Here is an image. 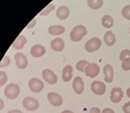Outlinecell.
Here are the masks:
<instances>
[{
  "mask_svg": "<svg viewBox=\"0 0 130 113\" xmlns=\"http://www.w3.org/2000/svg\"><path fill=\"white\" fill-rule=\"evenodd\" d=\"M87 34H88L87 28L84 25H76L72 29V31L70 34V39L73 42H79Z\"/></svg>",
  "mask_w": 130,
  "mask_h": 113,
  "instance_id": "1",
  "label": "cell"
},
{
  "mask_svg": "<svg viewBox=\"0 0 130 113\" xmlns=\"http://www.w3.org/2000/svg\"><path fill=\"white\" fill-rule=\"evenodd\" d=\"M20 92V88L17 84L10 83L8 84L4 90L5 95L11 100H13L17 98Z\"/></svg>",
  "mask_w": 130,
  "mask_h": 113,
  "instance_id": "2",
  "label": "cell"
},
{
  "mask_svg": "<svg viewBox=\"0 0 130 113\" xmlns=\"http://www.w3.org/2000/svg\"><path fill=\"white\" fill-rule=\"evenodd\" d=\"M102 46L101 39L98 37H93L88 40L85 45V49L89 53L94 52L100 49Z\"/></svg>",
  "mask_w": 130,
  "mask_h": 113,
  "instance_id": "3",
  "label": "cell"
},
{
  "mask_svg": "<svg viewBox=\"0 0 130 113\" xmlns=\"http://www.w3.org/2000/svg\"><path fill=\"white\" fill-rule=\"evenodd\" d=\"M23 107L26 110L32 112L37 110L40 106L39 102L37 99L31 98V97H26L23 101Z\"/></svg>",
  "mask_w": 130,
  "mask_h": 113,
  "instance_id": "4",
  "label": "cell"
},
{
  "mask_svg": "<svg viewBox=\"0 0 130 113\" xmlns=\"http://www.w3.org/2000/svg\"><path fill=\"white\" fill-rule=\"evenodd\" d=\"M28 87L32 92H40L44 87V83L42 80L37 77L31 78L28 82Z\"/></svg>",
  "mask_w": 130,
  "mask_h": 113,
  "instance_id": "5",
  "label": "cell"
},
{
  "mask_svg": "<svg viewBox=\"0 0 130 113\" xmlns=\"http://www.w3.org/2000/svg\"><path fill=\"white\" fill-rule=\"evenodd\" d=\"M91 91L96 95H103L106 91V86L103 82L95 80L91 85Z\"/></svg>",
  "mask_w": 130,
  "mask_h": 113,
  "instance_id": "6",
  "label": "cell"
},
{
  "mask_svg": "<svg viewBox=\"0 0 130 113\" xmlns=\"http://www.w3.org/2000/svg\"><path fill=\"white\" fill-rule=\"evenodd\" d=\"M42 76L43 80L47 82L49 84L54 85L58 81V77L55 75V74L52 72V70L49 69H46L42 72Z\"/></svg>",
  "mask_w": 130,
  "mask_h": 113,
  "instance_id": "7",
  "label": "cell"
},
{
  "mask_svg": "<svg viewBox=\"0 0 130 113\" xmlns=\"http://www.w3.org/2000/svg\"><path fill=\"white\" fill-rule=\"evenodd\" d=\"M14 58L16 60V64L17 66L20 69H25L26 67L28 66V59L26 57V56L21 53V52H18L14 55Z\"/></svg>",
  "mask_w": 130,
  "mask_h": 113,
  "instance_id": "8",
  "label": "cell"
},
{
  "mask_svg": "<svg viewBox=\"0 0 130 113\" xmlns=\"http://www.w3.org/2000/svg\"><path fill=\"white\" fill-rule=\"evenodd\" d=\"M85 72L88 77L93 78L100 74V66L96 63H89L85 68Z\"/></svg>",
  "mask_w": 130,
  "mask_h": 113,
  "instance_id": "9",
  "label": "cell"
},
{
  "mask_svg": "<svg viewBox=\"0 0 130 113\" xmlns=\"http://www.w3.org/2000/svg\"><path fill=\"white\" fill-rule=\"evenodd\" d=\"M47 98L53 106H59L63 103L62 97L55 92H49L47 95Z\"/></svg>",
  "mask_w": 130,
  "mask_h": 113,
  "instance_id": "10",
  "label": "cell"
},
{
  "mask_svg": "<svg viewBox=\"0 0 130 113\" xmlns=\"http://www.w3.org/2000/svg\"><path fill=\"white\" fill-rule=\"evenodd\" d=\"M123 96V92L122 89L119 87H115L112 88L110 95V100L115 103H118L122 101Z\"/></svg>",
  "mask_w": 130,
  "mask_h": 113,
  "instance_id": "11",
  "label": "cell"
},
{
  "mask_svg": "<svg viewBox=\"0 0 130 113\" xmlns=\"http://www.w3.org/2000/svg\"><path fill=\"white\" fill-rule=\"evenodd\" d=\"M73 88L74 92L77 95H81L84 92L85 89V83L81 77H76L74 78L73 83Z\"/></svg>",
  "mask_w": 130,
  "mask_h": 113,
  "instance_id": "12",
  "label": "cell"
},
{
  "mask_svg": "<svg viewBox=\"0 0 130 113\" xmlns=\"http://www.w3.org/2000/svg\"><path fill=\"white\" fill-rule=\"evenodd\" d=\"M50 46L53 51L60 52L62 51L64 49V42L61 38H55L50 42Z\"/></svg>",
  "mask_w": 130,
  "mask_h": 113,
  "instance_id": "13",
  "label": "cell"
},
{
  "mask_svg": "<svg viewBox=\"0 0 130 113\" xmlns=\"http://www.w3.org/2000/svg\"><path fill=\"white\" fill-rule=\"evenodd\" d=\"M103 72L105 75L104 80L106 83H111L114 80V69L111 65L107 64L103 68Z\"/></svg>",
  "mask_w": 130,
  "mask_h": 113,
  "instance_id": "14",
  "label": "cell"
},
{
  "mask_svg": "<svg viewBox=\"0 0 130 113\" xmlns=\"http://www.w3.org/2000/svg\"><path fill=\"white\" fill-rule=\"evenodd\" d=\"M30 53L35 57H43L46 54V49L44 46L37 44V45L33 46L31 48Z\"/></svg>",
  "mask_w": 130,
  "mask_h": 113,
  "instance_id": "15",
  "label": "cell"
},
{
  "mask_svg": "<svg viewBox=\"0 0 130 113\" xmlns=\"http://www.w3.org/2000/svg\"><path fill=\"white\" fill-rule=\"evenodd\" d=\"M70 9L67 6H61L56 11V16L59 19L64 20L70 15Z\"/></svg>",
  "mask_w": 130,
  "mask_h": 113,
  "instance_id": "16",
  "label": "cell"
},
{
  "mask_svg": "<svg viewBox=\"0 0 130 113\" xmlns=\"http://www.w3.org/2000/svg\"><path fill=\"white\" fill-rule=\"evenodd\" d=\"M73 69L70 65H67L64 66L62 71V80L64 82H69L73 77Z\"/></svg>",
  "mask_w": 130,
  "mask_h": 113,
  "instance_id": "17",
  "label": "cell"
},
{
  "mask_svg": "<svg viewBox=\"0 0 130 113\" xmlns=\"http://www.w3.org/2000/svg\"><path fill=\"white\" fill-rule=\"evenodd\" d=\"M64 27L60 25H52V26L49 27V28H48V32L50 33V34L54 35V36H58V35L62 34L63 33H64Z\"/></svg>",
  "mask_w": 130,
  "mask_h": 113,
  "instance_id": "18",
  "label": "cell"
},
{
  "mask_svg": "<svg viewBox=\"0 0 130 113\" xmlns=\"http://www.w3.org/2000/svg\"><path fill=\"white\" fill-rule=\"evenodd\" d=\"M26 42H27V39L23 35H20L13 43V47L15 49L20 50L23 49Z\"/></svg>",
  "mask_w": 130,
  "mask_h": 113,
  "instance_id": "19",
  "label": "cell"
},
{
  "mask_svg": "<svg viewBox=\"0 0 130 113\" xmlns=\"http://www.w3.org/2000/svg\"><path fill=\"white\" fill-rule=\"evenodd\" d=\"M104 41L105 43L108 46H112L115 44L116 42V37L114 33L112 31H108L104 35Z\"/></svg>",
  "mask_w": 130,
  "mask_h": 113,
  "instance_id": "20",
  "label": "cell"
},
{
  "mask_svg": "<svg viewBox=\"0 0 130 113\" xmlns=\"http://www.w3.org/2000/svg\"><path fill=\"white\" fill-rule=\"evenodd\" d=\"M102 25L106 28H110L114 25V19L109 15H105L102 18Z\"/></svg>",
  "mask_w": 130,
  "mask_h": 113,
  "instance_id": "21",
  "label": "cell"
},
{
  "mask_svg": "<svg viewBox=\"0 0 130 113\" xmlns=\"http://www.w3.org/2000/svg\"><path fill=\"white\" fill-rule=\"evenodd\" d=\"M87 2L88 6L93 10H97L103 5V1L102 0H88Z\"/></svg>",
  "mask_w": 130,
  "mask_h": 113,
  "instance_id": "22",
  "label": "cell"
},
{
  "mask_svg": "<svg viewBox=\"0 0 130 113\" xmlns=\"http://www.w3.org/2000/svg\"><path fill=\"white\" fill-rule=\"evenodd\" d=\"M89 63L87 60H80L78 61V63H76V69L79 71V72H84L85 70V68L87 67V65H88Z\"/></svg>",
  "mask_w": 130,
  "mask_h": 113,
  "instance_id": "23",
  "label": "cell"
},
{
  "mask_svg": "<svg viewBox=\"0 0 130 113\" xmlns=\"http://www.w3.org/2000/svg\"><path fill=\"white\" fill-rule=\"evenodd\" d=\"M55 8V6L54 5H52V4H50V5H49L46 8H45L40 12V16H47L51 11H54Z\"/></svg>",
  "mask_w": 130,
  "mask_h": 113,
  "instance_id": "24",
  "label": "cell"
},
{
  "mask_svg": "<svg viewBox=\"0 0 130 113\" xmlns=\"http://www.w3.org/2000/svg\"><path fill=\"white\" fill-rule=\"evenodd\" d=\"M130 58V50L129 49H124V50L121 51V52L120 53V60L123 62V60Z\"/></svg>",
  "mask_w": 130,
  "mask_h": 113,
  "instance_id": "25",
  "label": "cell"
},
{
  "mask_svg": "<svg viewBox=\"0 0 130 113\" xmlns=\"http://www.w3.org/2000/svg\"><path fill=\"white\" fill-rule=\"evenodd\" d=\"M122 15L125 19L130 20V5L123 7L122 9Z\"/></svg>",
  "mask_w": 130,
  "mask_h": 113,
  "instance_id": "26",
  "label": "cell"
},
{
  "mask_svg": "<svg viewBox=\"0 0 130 113\" xmlns=\"http://www.w3.org/2000/svg\"><path fill=\"white\" fill-rule=\"evenodd\" d=\"M8 80V77L7 75L5 72L3 71H1L0 72V86H2L5 85V83L7 82Z\"/></svg>",
  "mask_w": 130,
  "mask_h": 113,
  "instance_id": "27",
  "label": "cell"
},
{
  "mask_svg": "<svg viewBox=\"0 0 130 113\" xmlns=\"http://www.w3.org/2000/svg\"><path fill=\"white\" fill-rule=\"evenodd\" d=\"M122 69L124 71H129L130 70V58L126 59L122 62Z\"/></svg>",
  "mask_w": 130,
  "mask_h": 113,
  "instance_id": "28",
  "label": "cell"
},
{
  "mask_svg": "<svg viewBox=\"0 0 130 113\" xmlns=\"http://www.w3.org/2000/svg\"><path fill=\"white\" fill-rule=\"evenodd\" d=\"M10 63H11V59H10V57H9L8 56H5V57H3L2 60L1 61V65H0V66H1V68L6 67V66H8V65L10 64Z\"/></svg>",
  "mask_w": 130,
  "mask_h": 113,
  "instance_id": "29",
  "label": "cell"
},
{
  "mask_svg": "<svg viewBox=\"0 0 130 113\" xmlns=\"http://www.w3.org/2000/svg\"><path fill=\"white\" fill-rule=\"evenodd\" d=\"M122 109L124 113H130V102H127L126 103H125L123 106Z\"/></svg>",
  "mask_w": 130,
  "mask_h": 113,
  "instance_id": "30",
  "label": "cell"
},
{
  "mask_svg": "<svg viewBox=\"0 0 130 113\" xmlns=\"http://www.w3.org/2000/svg\"><path fill=\"white\" fill-rule=\"evenodd\" d=\"M88 113H100V109L98 107H93L89 110Z\"/></svg>",
  "mask_w": 130,
  "mask_h": 113,
  "instance_id": "31",
  "label": "cell"
},
{
  "mask_svg": "<svg viewBox=\"0 0 130 113\" xmlns=\"http://www.w3.org/2000/svg\"><path fill=\"white\" fill-rule=\"evenodd\" d=\"M102 113H115V111L111 108H105L103 110Z\"/></svg>",
  "mask_w": 130,
  "mask_h": 113,
  "instance_id": "32",
  "label": "cell"
},
{
  "mask_svg": "<svg viewBox=\"0 0 130 113\" xmlns=\"http://www.w3.org/2000/svg\"><path fill=\"white\" fill-rule=\"evenodd\" d=\"M35 24H36V19H33V20L31 21V22L30 24H28V26H27V28H31L35 27Z\"/></svg>",
  "mask_w": 130,
  "mask_h": 113,
  "instance_id": "33",
  "label": "cell"
},
{
  "mask_svg": "<svg viewBox=\"0 0 130 113\" xmlns=\"http://www.w3.org/2000/svg\"><path fill=\"white\" fill-rule=\"evenodd\" d=\"M8 113H23V112H21L20 110L19 109H13V110H11L9 111Z\"/></svg>",
  "mask_w": 130,
  "mask_h": 113,
  "instance_id": "34",
  "label": "cell"
},
{
  "mask_svg": "<svg viewBox=\"0 0 130 113\" xmlns=\"http://www.w3.org/2000/svg\"><path fill=\"white\" fill-rule=\"evenodd\" d=\"M126 95L130 98V88H127V90H126Z\"/></svg>",
  "mask_w": 130,
  "mask_h": 113,
  "instance_id": "35",
  "label": "cell"
},
{
  "mask_svg": "<svg viewBox=\"0 0 130 113\" xmlns=\"http://www.w3.org/2000/svg\"><path fill=\"white\" fill-rule=\"evenodd\" d=\"M61 113H74L73 112L70 111V110H64L63 112H61Z\"/></svg>",
  "mask_w": 130,
  "mask_h": 113,
  "instance_id": "36",
  "label": "cell"
},
{
  "mask_svg": "<svg viewBox=\"0 0 130 113\" xmlns=\"http://www.w3.org/2000/svg\"><path fill=\"white\" fill-rule=\"evenodd\" d=\"M1 109H3V101L2 100H1Z\"/></svg>",
  "mask_w": 130,
  "mask_h": 113,
  "instance_id": "37",
  "label": "cell"
},
{
  "mask_svg": "<svg viewBox=\"0 0 130 113\" xmlns=\"http://www.w3.org/2000/svg\"><path fill=\"white\" fill-rule=\"evenodd\" d=\"M129 32H130V29H129Z\"/></svg>",
  "mask_w": 130,
  "mask_h": 113,
  "instance_id": "38",
  "label": "cell"
}]
</instances>
